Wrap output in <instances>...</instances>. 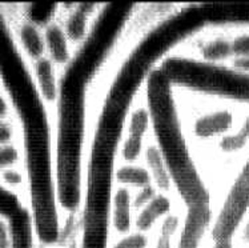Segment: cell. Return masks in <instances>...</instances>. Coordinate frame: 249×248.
Instances as JSON below:
<instances>
[{
  "label": "cell",
  "instance_id": "cell-8",
  "mask_svg": "<svg viewBox=\"0 0 249 248\" xmlns=\"http://www.w3.org/2000/svg\"><path fill=\"white\" fill-rule=\"evenodd\" d=\"M55 67V64L48 59V56H44L35 61L36 84L40 96L47 101V104L56 103L60 95V87Z\"/></svg>",
  "mask_w": 249,
  "mask_h": 248
},
{
  "label": "cell",
  "instance_id": "cell-23",
  "mask_svg": "<svg viewBox=\"0 0 249 248\" xmlns=\"http://www.w3.org/2000/svg\"><path fill=\"white\" fill-rule=\"evenodd\" d=\"M232 55L236 57H244L249 56V35H241L236 38L232 43Z\"/></svg>",
  "mask_w": 249,
  "mask_h": 248
},
{
  "label": "cell",
  "instance_id": "cell-4",
  "mask_svg": "<svg viewBox=\"0 0 249 248\" xmlns=\"http://www.w3.org/2000/svg\"><path fill=\"white\" fill-rule=\"evenodd\" d=\"M209 222H211L209 206L189 208L178 248H200V243L203 240Z\"/></svg>",
  "mask_w": 249,
  "mask_h": 248
},
{
  "label": "cell",
  "instance_id": "cell-15",
  "mask_svg": "<svg viewBox=\"0 0 249 248\" xmlns=\"http://www.w3.org/2000/svg\"><path fill=\"white\" fill-rule=\"evenodd\" d=\"M149 127H151V114L148 108L140 107L129 115L127 136L144 140V136L149 130Z\"/></svg>",
  "mask_w": 249,
  "mask_h": 248
},
{
  "label": "cell",
  "instance_id": "cell-26",
  "mask_svg": "<svg viewBox=\"0 0 249 248\" xmlns=\"http://www.w3.org/2000/svg\"><path fill=\"white\" fill-rule=\"evenodd\" d=\"M11 139H12V128L7 123L0 122V146L8 144Z\"/></svg>",
  "mask_w": 249,
  "mask_h": 248
},
{
  "label": "cell",
  "instance_id": "cell-9",
  "mask_svg": "<svg viewBox=\"0 0 249 248\" xmlns=\"http://www.w3.org/2000/svg\"><path fill=\"white\" fill-rule=\"evenodd\" d=\"M144 156H145V162L148 166V172L151 175L155 188L163 191V193L171 191V188L173 187L172 176H171L169 168H168L160 148L156 144L148 146Z\"/></svg>",
  "mask_w": 249,
  "mask_h": 248
},
{
  "label": "cell",
  "instance_id": "cell-10",
  "mask_svg": "<svg viewBox=\"0 0 249 248\" xmlns=\"http://www.w3.org/2000/svg\"><path fill=\"white\" fill-rule=\"evenodd\" d=\"M171 208H172L171 199L165 193H156V196L139 211L138 216L135 219V226L138 228V232L145 233L149 231L158 220L165 218L168 213H171Z\"/></svg>",
  "mask_w": 249,
  "mask_h": 248
},
{
  "label": "cell",
  "instance_id": "cell-19",
  "mask_svg": "<svg viewBox=\"0 0 249 248\" xmlns=\"http://www.w3.org/2000/svg\"><path fill=\"white\" fill-rule=\"evenodd\" d=\"M148 236L142 232L127 233L112 248H147Z\"/></svg>",
  "mask_w": 249,
  "mask_h": 248
},
{
  "label": "cell",
  "instance_id": "cell-17",
  "mask_svg": "<svg viewBox=\"0 0 249 248\" xmlns=\"http://www.w3.org/2000/svg\"><path fill=\"white\" fill-rule=\"evenodd\" d=\"M249 139V116L245 119L244 124L241 127V130L237 134L225 136L220 142V148L225 152H234L239 151L241 148H244Z\"/></svg>",
  "mask_w": 249,
  "mask_h": 248
},
{
  "label": "cell",
  "instance_id": "cell-12",
  "mask_svg": "<svg viewBox=\"0 0 249 248\" xmlns=\"http://www.w3.org/2000/svg\"><path fill=\"white\" fill-rule=\"evenodd\" d=\"M233 126V115L228 111H219L200 117L195 123L194 131L196 136L207 137L216 136L231 130Z\"/></svg>",
  "mask_w": 249,
  "mask_h": 248
},
{
  "label": "cell",
  "instance_id": "cell-5",
  "mask_svg": "<svg viewBox=\"0 0 249 248\" xmlns=\"http://www.w3.org/2000/svg\"><path fill=\"white\" fill-rule=\"evenodd\" d=\"M48 59L55 66H67L71 61V47L63 25L51 21L43 32Z\"/></svg>",
  "mask_w": 249,
  "mask_h": 248
},
{
  "label": "cell",
  "instance_id": "cell-29",
  "mask_svg": "<svg viewBox=\"0 0 249 248\" xmlns=\"http://www.w3.org/2000/svg\"><path fill=\"white\" fill-rule=\"evenodd\" d=\"M213 248H233V247H232V243L228 242V243H214Z\"/></svg>",
  "mask_w": 249,
  "mask_h": 248
},
{
  "label": "cell",
  "instance_id": "cell-22",
  "mask_svg": "<svg viewBox=\"0 0 249 248\" xmlns=\"http://www.w3.org/2000/svg\"><path fill=\"white\" fill-rule=\"evenodd\" d=\"M180 227V218L176 213H168L165 218H163L161 227H160V236L173 239V236L178 232Z\"/></svg>",
  "mask_w": 249,
  "mask_h": 248
},
{
  "label": "cell",
  "instance_id": "cell-28",
  "mask_svg": "<svg viewBox=\"0 0 249 248\" xmlns=\"http://www.w3.org/2000/svg\"><path fill=\"white\" fill-rule=\"evenodd\" d=\"M7 111H8V107H7V103L3 97L0 96V119L4 117L7 115Z\"/></svg>",
  "mask_w": 249,
  "mask_h": 248
},
{
  "label": "cell",
  "instance_id": "cell-11",
  "mask_svg": "<svg viewBox=\"0 0 249 248\" xmlns=\"http://www.w3.org/2000/svg\"><path fill=\"white\" fill-rule=\"evenodd\" d=\"M205 20L213 23H248L249 4L205 5L201 8Z\"/></svg>",
  "mask_w": 249,
  "mask_h": 248
},
{
  "label": "cell",
  "instance_id": "cell-3",
  "mask_svg": "<svg viewBox=\"0 0 249 248\" xmlns=\"http://www.w3.org/2000/svg\"><path fill=\"white\" fill-rule=\"evenodd\" d=\"M249 208V159L236 177L233 186L224 200L217 220L212 228L214 243L232 242L236 229Z\"/></svg>",
  "mask_w": 249,
  "mask_h": 248
},
{
  "label": "cell",
  "instance_id": "cell-6",
  "mask_svg": "<svg viewBox=\"0 0 249 248\" xmlns=\"http://www.w3.org/2000/svg\"><path fill=\"white\" fill-rule=\"evenodd\" d=\"M95 8L96 5L88 3L72 5V10L68 12L66 23L63 25L70 43H82L86 40L89 31V20Z\"/></svg>",
  "mask_w": 249,
  "mask_h": 248
},
{
  "label": "cell",
  "instance_id": "cell-18",
  "mask_svg": "<svg viewBox=\"0 0 249 248\" xmlns=\"http://www.w3.org/2000/svg\"><path fill=\"white\" fill-rule=\"evenodd\" d=\"M142 146H144V140L133 139L129 136L125 137V140L123 142L122 150H120L123 160L127 162L128 164H133L135 162H138L142 155Z\"/></svg>",
  "mask_w": 249,
  "mask_h": 248
},
{
  "label": "cell",
  "instance_id": "cell-7",
  "mask_svg": "<svg viewBox=\"0 0 249 248\" xmlns=\"http://www.w3.org/2000/svg\"><path fill=\"white\" fill-rule=\"evenodd\" d=\"M112 227L119 233H128L132 227V193L128 188L119 187L111 199Z\"/></svg>",
  "mask_w": 249,
  "mask_h": 248
},
{
  "label": "cell",
  "instance_id": "cell-20",
  "mask_svg": "<svg viewBox=\"0 0 249 248\" xmlns=\"http://www.w3.org/2000/svg\"><path fill=\"white\" fill-rule=\"evenodd\" d=\"M156 196V188L153 184H149L147 187H142L138 190V192L135 196H132V206L135 210H142L145 207L148 203L151 202L153 198Z\"/></svg>",
  "mask_w": 249,
  "mask_h": 248
},
{
  "label": "cell",
  "instance_id": "cell-16",
  "mask_svg": "<svg viewBox=\"0 0 249 248\" xmlns=\"http://www.w3.org/2000/svg\"><path fill=\"white\" fill-rule=\"evenodd\" d=\"M205 63L213 64L216 61L224 60L232 55V46L231 41L225 39H214V40L208 41L201 50Z\"/></svg>",
  "mask_w": 249,
  "mask_h": 248
},
{
  "label": "cell",
  "instance_id": "cell-13",
  "mask_svg": "<svg viewBox=\"0 0 249 248\" xmlns=\"http://www.w3.org/2000/svg\"><path fill=\"white\" fill-rule=\"evenodd\" d=\"M19 35H20L21 44L31 59L36 61L46 56L44 35L39 28V25L34 24L32 21H26L20 27Z\"/></svg>",
  "mask_w": 249,
  "mask_h": 248
},
{
  "label": "cell",
  "instance_id": "cell-2",
  "mask_svg": "<svg viewBox=\"0 0 249 248\" xmlns=\"http://www.w3.org/2000/svg\"><path fill=\"white\" fill-rule=\"evenodd\" d=\"M161 70L171 83L204 94L249 103V74L188 59L169 60Z\"/></svg>",
  "mask_w": 249,
  "mask_h": 248
},
{
  "label": "cell",
  "instance_id": "cell-27",
  "mask_svg": "<svg viewBox=\"0 0 249 248\" xmlns=\"http://www.w3.org/2000/svg\"><path fill=\"white\" fill-rule=\"evenodd\" d=\"M233 70L243 74H249V56L236 57L233 60Z\"/></svg>",
  "mask_w": 249,
  "mask_h": 248
},
{
  "label": "cell",
  "instance_id": "cell-25",
  "mask_svg": "<svg viewBox=\"0 0 249 248\" xmlns=\"http://www.w3.org/2000/svg\"><path fill=\"white\" fill-rule=\"evenodd\" d=\"M0 248H12L10 227L3 219H0Z\"/></svg>",
  "mask_w": 249,
  "mask_h": 248
},
{
  "label": "cell",
  "instance_id": "cell-24",
  "mask_svg": "<svg viewBox=\"0 0 249 248\" xmlns=\"http://www.w3.org/2000/svg\"><path fill=\"white\" fill-rule=\"evenodd\" d=\"M1 176H3V180L11 187H19L23 183V175L16 170H10V168L4 170Z\"/></svg>",
  "mask_w": 249,
  "mask_h": 248
},
{
  "label": "cell",
  "instance_id": "cell-21",
  "mask_svg": "<svg viewBox=\"0 0 249 248\" xmlns=\"http://www.w3.org/2000/svg\"><path fill=\"white\" fill-rule=\"evenodd\" d=\"M19 159V152L11 144L0 146V170H8Z\"/></svg>",
  "mask_w": 249,
  "mask_h": 248
},
{
  "label": "cell",
  "instance_id": "cell-30",
  "mask_svg": "<svg viewBox=\"0 0 249 248\" xmlns=\"http://www.w3.org/2000/svg\"><path fill=\"white\" fill-rule=\"evenodd\" d=\"M243 236H244L245 242H249V220H248V223H247V226H245V228H244Z\"/></svg>",
  "mask_w": 249,
  "mask_h": 248
},
{
  "label": "cell",
  "instance_id": "cell-1",
  "mask_svg": "<svg viewBox=\"0 0 249 248\" xmlns=\"http://www.w3.org/2000/svg\"><path fill=\"white\" fill-rule=\"evenodd\" d=\"M147 87L148 111L158 137L156 146L165 159L173 186L189 208L209 206L208 190L198 175L183 136L172 97V83L160 68L149 75Z\"/></svg>",
  "mask_w": 249,
  "mask_h": 248
},
{
  "label": "cell",
  "instance_id": "cell-14",
  "mask_svg": "<svg viewBox=\"0 0 249 248\" xmlns=\"http://www.w3.org/2000/svg\"><path fill=\"white\" fill-rule=\"evenodd\" d=\"M115 179L124 188H140L152 184L151 175L145 167L135 166V164H124L115 171Z\"/></svg>",
  "mask_w": 249,
  "mask_h": 248
}]
</instances>
